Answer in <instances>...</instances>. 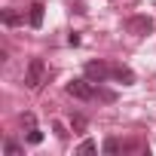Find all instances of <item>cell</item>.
I'll list each match as a JSON object with an SVG mask.
<instances>
[{
  "instance_id": "1",
  "label": "cell",
  "mask_w": 156,
  "mask_h": 156,
  "mask_svg": "<svg viewBox=\"0 0 156 156\" xmlns=\"http://www.w3.org/2000/svg\"><path fill=\"white\" fill-rule=\"evenodd\" d=\"M95 83L89 80V76H83V80H70L67 83V95H73V98H80V101H92L95 98Z\"/></svg>"
},
{
  "instance_id": "2",
  "label": "cell",
  "mask_w": 156,
  "mask_h": 156,
  "mask_svg": "<svg viewBox=\"0 0 156 156\" xmlns=\"http://www.w3.org/2000/svg\"><path fill=\"white\" fill-rule=\"evenodd\" d=\"M153 28H156V22H153L150 16H132V19L126 22V31L135 34V37H144V34H150Z\"/></svg>"
},
{
  "instance_id": "3",
  "label": "cell",
  "mask_w": 156,
  "mask_h": 156,
  "mask_svg": "<svg viewBox=\"0 0 156 156\" xmlns=\"http://www.w3.org/2000/svg\"><path fill=\"white\" fill-rule=\"evenodd\" d=\"M43 76H46V64H43L40 58H31V64H28V73H25V83H28V89H40Z\"/></svg>"
},
{
  "instance_id": "4",
  "label": "cell",
  "mask_w": 156,
  "mask_h": 156,
  "mask_svg": "<svg viewBox=\"0 0 156 156\" xmlns=\"http://www.w3.org/2000/svg\"><path fill=\"white\" fill-rule=\"evenodd\" d=\"M83 70H86V76L92 83H107L110 80V64H104V61H89Z\"/></svg>"
},
{
  "instance_id": "5",
  "label": "cell",
  "mask_w": 156,
  "mask_h": 156,
  "mask_svg": "<svg viewBox=\"0 0 156 156\" xmlns=\"http://www.w3.org/2000/svg\"><path fill=\"white\" fill-rule=\"evenodd\" d=\"M110 80H116V83H122V86H132V83H135V73H132V67H126V64H113V67H110Z\"/></svg>"
},
{
  "instance_id": "6",
  "label": "cell",
  "mask_w": 156,
  "mask_h": 156,
  "mask_svg": "<svg viewBox=\"0 0 156 156\" xmlns=\"http://www.w3.org/2000/svg\"><path fill=\"white\" fill-rule=\"evenodd\" d=\"M43 9H46L43 3H31V12H28V25L31 28H40L43 25Z\"/></svg>"
},
{
  "instance_id": "7",
  "label": "cell",
  "mask_w": 156,
  "mask_h": 156,
  "mask_svg": "<svg viewBox=\"0 0 156 156\" xmlns=\"http://www.w3.org/2000/svg\"><path fill=\"white\" fill-rule=\"evenodd\" d=\"M19 22H22V16H19V12H12V9H6V12H3V25H6V28H12V25H19Z\"/></svg>"
},
{
  "instance_id": "8",
  "label": "cell",
  "mask_w": 156,
  "mask_h": 156,
  "mask_svg": "<svg viewBox=\"0 0 156 156\" xmlns=\"http://www.w3.org/2000/svg\"><path fill=\"white\" fill-rule=\"evenodd\" d=\"M3 153H6V156H22V144L6 141V144H3Z\"/></svg>"
},
{
  "instance_id": "9",
  "label": "cell",
  "mask_w": 156,
  "mask_h": 156,
  "mask_svg": "<svg viewBox=\"0 0 156 156\" xmlns=\"http://www.w3.org/2000/svg\"><path fill=\"white\" fill-rule=\"evenodd\" d=\"M76 150H80V153H95V150H98V144H95L92 138H86V141H83L80 147H76Z\"/></svg>"
},
{
  "instance_id": "10",
  "label": "cell",
  "mask_w": 156,
  "mask_h": 156,
  "mask_svg": "<svg viewBox=\"0 0 156 156\" xmlns=\"http://www.w3.org/2000/svg\"><path fill=\"white\" fill-rule=\"evenodd\" d=\"M28 141H31V144H40V141H43V132H40L37 126H34V129H28Z\"/></svg>"
},
{
  "instance_id": "11",
  "label": "cell",
  "mask_w": 156,
  "mask_h": 156,
  "mask_svg": "<svg viewBox=\"0 0 156 156\" xmlns=\"http://www.w3.org/2000/svg\"><path fill=\"white\" fill-rule=\"evenodd\" d=\"M104 153H119V141L116 138H107L104 141Z\"/></svg>"
},
{
  "instance_id": "12",
  "label": "cell",
  "mask_w": 156,
  "mask_h": 156,
  "mask_svg": "<svg viewBox=\"0 0 156 156\" xmlns=\"http://www.w3.org/2000/svg\"><path fill=\"white\" fill-rule=\"evenodd\" d=\"M70 126H73V129H86V116H83V113H76V116L70 119Z\"/></svg>"
},
{
  "instance_id": "13",
  "label": "cell",
  "mask_w": 156,
  "mask_h": 156,
  "mask_svg": "<svg viewBox=\"0 0 156 156\" xmlns=\"http://www.w3.org/2000/svg\"><path fill=\"white\" fill-rule=\"evenodd\" d=\"M95 98H101V101H113V92H107V89H98V92H95Z\"/></svg>"
},
{
  "instance_id": "14",
  "label": "cell",
  "mask_w": 156,
  "mask_h": 156,
  "mask_svg": "<svg viewBox=\"0 0 156 156\" xmlns=\"http://www.w3.org/2000/svg\"><path fill=\"white\" fill-rule=\"evenodd\" d=\"M22 126H28V129H34V113H25V116H22Z\"/></svg>"
}]
</instances>
